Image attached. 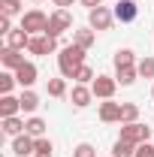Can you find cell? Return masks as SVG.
<instances>
[{
    "mask_svg": "<svg viewBox=\"0 0 154 157\" xmlns=\"http://www.w3.org/2000/svg\"><path fill=\"white\" fill-rule=\"evenodd\" d=\"M85 55H88V48H82L76 42H70V45H64L58 52V70H60V78H73L76 76V70L85 63Z\"/></svg>",
    "mask_w": 154,
    "mask_h": 157,
    "instance_id": "obj_1",
    "label": "cell"
},
{
    "mask_svg": "<svg viewBox=\"0 0 154 157\" xmlns=\"http://www.w3.org/2000/svg\"><path fill=\"white\" fill-rule=\"evenodd\" d=\"M124 142H133V145H145L151 142V127L142 124V121H133V124H121V136Z\"/></svg>",
    "mask_w": 154,
    "mask_h": 157,
    "instance_id": "obj_2",
    "label": "cell"
},
{
    "mask_svg": "<svg viewBox=\"0 0 154 157\" xmlns=\"http://www.w3.org/2000/svg\"><path fill=\"white\" fill-rule=\"evenodd\" d=\"M112 24H115V12H112L109 6H97V9L88 12V27H94L97 33L112 30Z\"/></svg>",
    "mask_w": 154,
    "mask_h": 157,
    "instance_id": "obj_3",
    "label": "cell"
},
{
    "mask_svg": "<svg viewBox=\"0 0 154 157\" xmlns=\"http://www.w3.org/2000/svg\"><path fill=\"white\" fill-rule=\"evenodd\" d=\"M21 27H24L30 36L45 33V30H48V15H45L42 9H27V12L21 15Z\"/></svg>",
    "mask_w": 154,
    "mask_h": 157,
    "instance_id": "obj_4",
    "label": "cell"
},
{
    "mask_svg": "<svg viewBox=\"0 0 154 157\" xmlns=\"http://www.w3.org/2000/svg\"><path fill=\"white\" fill-rule=\"evenodd\" d=\"M70 27H73V15H70V9H55V12L48 15V30H45V36L60 39V33L70 30Z\"/></svg>",
    "mask_w": 154,
    "mask_h": 157,
    "instance_id": "obj_5",
    "label": "cell"
},
{
    "mask_svg": "<svg viewBox=\"0 0 154 157\" xmlns=\"http://www.w3.org/2000/svg\"><path fill=\"white\" fill-rule=\"evenodd\" d=\"M91 91H94L97 100H112L115 91H118V78L115 76H97L91 82Z\"/></svg>",
    "mask_w": 154,
    "mask_h": 157,
    "instance_id": "obj_6",
    "label": "cell"
},
{
    "mask_svg": "<svg viewBox=\"0 0 154 157\" xmlns=\"http://www.w3.org/2000/svg\"><path fill=\"white\" fill-rule=\"evenodd\" d=\"M115 21H121V24H130V21H136V15H139V6H136V0H115Z\"/></svg>",
    "mask_w": 154,
    "mask_h": 157,
    "instance_id": "obj_7",
    "label": "cell"
},
{
    "mask_svg": "<svg viewBox=\"0 0 154 157\" xmlns=\"http://www.w3.org/2000/svg\"><path fill=\"white\" fill-rule=\"evenodd\" d=\"M15 78H18V85H21V91L24 88H33V82L39 78V70H37V63L33 60H24L18 70H15Z\"/></svg>",
    "mask_w": 154,
    "mask_h": 157,
    "instance_id": "obj_8",
    "label": "cell"
},
{
    "mask_svg": "<svg viewBox=\"0 0 154 157\" xmlns=\"http://www.w3.org/2000/svg\"><path fill=\"white\" fill-rule=\"evenodd\" d=\"M12 154L27 157V154H37V139L30 133H21V136H12Z\"/></svg>",
    "mask_w": 154,
    "mask_h": 157,
    "instance_id": "obj_9",
    "label": "cell"
},
{
    "mask_svg": "<svg viewBox=\"0 0 154 157\" xmlns=\"http://www.w3.org/2000/svg\"><path fill=\"white\" fill-rule=\"evenodd\" d=\"M70 100H73V106H76V109H88V106H91V100H97V97H94V91H91V85H73Z\"/></svg>",
    "mask_w": 154,
    "mask_h": 157,
    "instance_id": "obj_10",
    "label": "cell"
},
{
    "mask_svg": "<svg viewBox=\"0 0 154 157\" xmlns=\"http://www.w3.org/2000/svg\"><path fill=\"white\" fill-rule=\"evenodd\" d=\"M0 63H3V70L15 73L21 63H24V52H18V48H9V45H3V52H0Z\"/></svg>",
    "mask_w": 154,
    "mask_h": 157,
    "instance_id": "obj_11",
    "label": "cell"
},
{
    "mask_svg": "<svg viewBox=\"0 0 154 157\" xmlns=\"http://www.w3.org/2000/svg\"><path fill=\"white\" fill-rule=\"evenodd\" d=\"M100 121H103V124H121V103L103 100V103H100Z\"/></svg>",
    "mask_w": 154,
    "mask_h": 157,
    "instance_id": "obj_12",
    "label": "cell"
},
{
    "mask_svg": "<svg viewBox=\"0 0 154 157\" xmlns=\"http://www.w3.org/2000/svg\"><path fill=\"white\" fill-rule=\"evenodd\" d=\"M6 45H9V48H18V52H24V48L30 45V33H27L24 27H12V33L6 36Z\"/></svg>",
    "mask_w": 154,
    "mask_h": 157,
    "instance_id": "obj_13",
    "label": "cell"
},
{
    "mask_svg": "<svg viewBox=\"0 0 154 157\" xmlns=\"http://www.w3.org/2000/svg\"><path fill=\"white\" fill-rule=\"evenodd\" d=\"M24 118H18V115H12V118H0V130L6 133V136H21L24 133Z\"/></svg>",
    "mask_w": 154,
    "mask_h": 157,
    "instance_id": "obj_14",
    "label": "cell"
},
{
    "mask_svg": "<svg viewBox=\"0 0 154 157\" xmlns=\"http://www.w3.org/2000/svg\"><path fill=\"white\" fill-rule=\"evenodd\" d=\"M21 112V100L12 97V94H3L0 97V118H12Z\"/></svg>",
    "mask_w": 154,
    "mask_h": 157,
    "instance_id": "obj_15",
    "label": "cell"
},
{
    "mask_svg": "<svg viewBox=\"0 0 154 157\" xmlns=\"http://www.w3.org/2000/svg\"><path fill=\"white\" fill-rule=\"evenodd\" d=\"M18 100H21V112H27V115H33L37 112V106H39V94L33 91V88H24L18 94Z\"/></svg>",
    "mask_w": 154,
    "mask_h": 157,
    "instance_id": "obj_16",
    "label": "cell"
},
{
    "mask_svg": "<svg viewBox=\"0 0 154 157\" xmlns=\"http://www.w3.org/2000/svg\"><path fill=\"white\" fill-rule=\"evenodd\" d=\"M73 42L82 45V48H91L97 42V30L94 27H79V30H73Z\"/></svg>",
    "mask_w": 154,
    "mask_h": 157,
    "instance_id": "obj_17",
    "label": "cell"
},
{
    "mask_svg": "<svg viewBox=\"0 0 154 157\" xmlns=\"http://www.w3.org/2000/svg\"><path fill=\"white\" fill-rule=\"evenodd\" d=\"M112 60H115V70H121V67H136V63H139L133 48H118Z\"/></svg>",
    "mask_w": 154,
    "mask_h": 157,
    "instance_id": "obj_18",
    "label": "cell"
},
{
    "mask_svg": "<svg viewBox=\"0 0 154 157\" xmlns=\"http://www.w3.org/2000/svg\"><path fill=\"white\" fill-rule=\"evenodd\" d=\"M45 127H48V124H45L39 115H30L27 124H24V133H30L33 139H39V136H45Z\"/></svg>",
    "mask_w": 154,
    "mask_h": 157,
    "instance_id": "obj_19",
    "label": "cell"
},
{
    "mask_svg": "<svg viewBox=\"0 0 154 157\" xmlns=\"http://www.w3.org/2000/svg\"><path fill=\"white\" fill-rule=\"evenodd\" d=\"M115 78H118L121 88H130L136 78H139V70L136 67H121V70H115Z\"/></svg>",
    "mask_w": 154,
    "mask_h": 157,
    "instance_id": "obj_20",
    "label": "cell"
},
{
    "mask_svg": "<svg viewBox=\"0 0 154 157\" xmlns=\"http://www.w3.org/2000/svg\"><path fill=\"white\" fill-rule=\"evenodd\" d=\"M136 148L133 142H124V139H118L115 145H112V157H136Z\"/></svg>",
    "mask_w": 154,
    "mask_h": 157,
    "instance_id": "obj_21",
    "label": "cell"
},
{
    "mask_svg": "<svg viewBox=\"0 0 154 157\" xmlns=\"http://www.w3.org/2000/svg\"><path fill=\"white\" fill-rule=\"evenodd\" d=\"M48 97H55V100H60V97H67V78H48Z\"/></svg>",
    "mask_w": 154,
    "mask_h": 157,
    "instance_id": "obj_22",
    "label": "cell"
},
{
    "mask_svg": "<svg viewBox=\"0 0 154 157\" xmlns=\"http://www.w3.org/2000/svg\"><path fill=\"white\" fill-rule=\"evenodd\" d=\"M139 121V106L136 103H121V124H133Z\"/></svg>",
    "mask_w": 154,
    "mask_h": 157,
    "instance_id": "obj_23",
    "label": "cell"
},
{
    "mask_svg": "<svg viewBox=\"0 0 154 157\" xmlns=\"http://www.w3.org/2000/svg\"><path fill=\"white\" fill-rule=\"evenodd\" d=\"M76 85H91V82H94L97 78V73H94V67H88V63H82V67H79L76 70Z\"/></svg>",
    "mask_w": 154,
    "mask_h": 157,
    "instance_id": "obj_24",
    "label": "cell"
},
{
    "mask_svg": "<svg viewBox=\"0 0 154 157\" xmlns=\"http://www.w3.org/2000/svg\"><path fill=\"white\" fill-rule=\"evenodd\" d=\"M21 0H0V15H9V18H15V15H21Z\"/></svg>",
    "mask_w": 154,
    "mask_h": 157,
    "instance_id": "obj_25",
    "label": "cell"
},
{
    "mask_svg": "<svg viewBox=\"0 0 154 157\" xmlns=\"http://www.w3.org/2000/svg\"><path fill=\"white\" fill-rule=\"evenodd\" d=\"M18 85V78H15V73H9V70H3L0 73V94H12V88Z\"/></svg>",
    "mask_w": 154,
    "mask_h": 157,
    "instance_id": "obj_26",
    "label": "cell"
},
{
    "mask_svg": "<svg viewBox=\"0 0 154 157\" xmlns=\"http://www.w3.org/2000/svg\"><path fill=\"white\" fill-rule=\"evenodd\" d=\"M136 70H139V78H154V58H142Z\"/></svg>",
    "mask_w": 154,
    "mask_h": 157,
    "instance_id": "obj_27",
    "label": "cell"
},
{
    "mask_svg": "<svg viewBox=\"0 0 154 157\" xmlns=\"http://www.w3.org/2000/svg\"><path fill=\"white\" fill-rule=\"evenodd\" d=\"M73 157H97V148L91 142H79L76 148H73Z\"/></svg>",
    "mask_w": 154,
    "mask_h": 157,
    "instance_id": "obj_28",
    "label": "cell"
},
{
    "mask_svg": "<svg viewBox=\"0 0 154 157\" xmlns=\"http://www.w3.org/2000/svg\"><path fill=\"white\" fill-rule=\"evenodd\" d=\"M37 154H55V145L48 136H39L37 139Z\"/></svg>",
    "mask_w": 154,
    "mask_h": 157,
    "instance_id": "obj_29",
    "label": "cell"
},
{
    "mask_svg": "<svg viewBox=\"0 0 154 157\" xmlns=\"http://www.w3.org/2000/svg\"><path fill=\"white\" fill-rule=\"evenodd\" d=\"M9 33H12V18L0 15V36H9Z\"/></svg>",
    "mask_w": 154,
    "mask_h": 157,
    "instance_id": "obj_30",
    "label": "cell"
},
{
    "mask_svg": "<svg viewBox=\"0 0 154 157\" xmlns=\"http://www.w3.org/2000/svg\"><path fill=\"white\" fill-rule=\"evenodd\" d=\"M136 157H154V145H151V142L139 145V148H136Z\"/></svg>",
    "mask_w": 154,
    "mask_h": 157,
    "instance_id": "obj_31",
    "label": "cell"
},
{
    "mask_svg": "<svg viewBox=\"0 0 154 157\" xmlns=\"http://www.w3.org/2000/svg\"><path fill=\"white\" fill-rule=\"evenodd\" d=\"M79 3H82L88 12H91V9H97V6H103V0H79Z\"/></svg>",
    "mask_w": 154,
    "mask_h": 157,
    "instance_id": "obj_32",
    "label": "cell"
},
{
    "mask_svg": "<svg viewBox=\"0 0 154 157\" xmlns=\"http://www.w3.org/2000/svg\"><path fill=\"white\" fill-rule=\"evenodd\" d=\"M52 3H55V6H58V9H70V6H73V3H76V0H52Z\"/></svg>",
    "mask_w": 154,
    "mask_h": 157,
    "instance_id": "obj_33",
    "label": "cell"
},
{
    "mask_svg": "<svg viewBox=\"0 0 154 157\" xmlns=\"http://www.w3.org/2000/svg\"><path fill=\"white\" fill-rule=\"evenodd\" d=\"M33 157H55V154H33Z\"/></svg>",
    "mask_w": 154,
    "mask_h": 157,
    "instance_id": "obj_34",
    "label": "cell"
},
{
    "mask_svg": "<svg viewBox=\"0 0 154 157\" xmlns=\"http://www.w3.org/2000/svg\"><path fill=\"white\" fill-rule=\"evenodd\" d=\"M30 3H42V0H30Z\"/></svg>",
    "mask_w": 154,
    "mask_h": 157,
    "instance_id": "obj_35",
    "label": "cell"
},
{
    "mask_svg": "<svg viewBox=\"0 0 154 157\" xmlns=\"http://www.w3.org/2000/svg\"><path fill=\"white\" fill-rule=\"evenodd\" d=\"M151 97H154V88H151Z\"/></svg>",
    "mask_w": 154,
    "mask_h": 157,
    "instance_id": "obj_36",
    "label": "cell"
},
{
    "mask_svg": "<svg viewBox=\"0 0 154 157\" xmlns=\"http://www.w3.org/2000/svg\"><path fill=\"white\" fill-rule=\"evenodd\" d=\"M136 3H139V0H136Z\"/></svg>",
    "mask_w": 154,
    "mask_h": 157,
    "instance_id": "obj_37",
    "label": "cell"
}]
</instances>
